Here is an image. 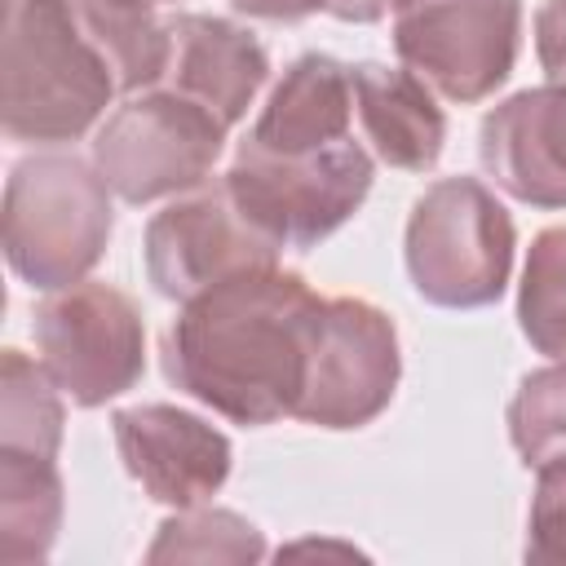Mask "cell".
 <instances>
[{
	"instance_id": "3957f363",
	"label": "cell",
	"mask_w": 566,
	"mask_h": 566,
	"mask_svg": "<svg viewBox=\"0 0 566 566\" xmlns=\"http://www.w3.org/2000/svg\"><path fill=\"white\" fill-rule=\"evenodd\" d=\"M97 164L66 150H35L4 181V256L35 292L80 283L106 252L115 212Z\"/></svg>"
},
{
	"instance_id": "44dd1931",
	"label": "cell",
	"mask_w": 566,
	"mask_h": 566,
	"mask_svg": "<svg viewBox=\"0 0 566 566\" xmlns=\"http://www.w3.org/2000/svg\"><path fill=\"white\" fill-rule=\"evenodd\" d=\"M509 442L526 469L566 455V363L522 376L509 402Z\"/></svg>"
},
{
	"instance_id": "8fae6325",
	"label": "cell",
	"mask_w": 566,
	"mask_h": 566,
	"mask_svg": "<svg viewBox=\"0 0 566 566\" xmlns=\"http://www.w3.org/2000/svg\"><path fill=\"white\" fill-rule=\"evenodd\" d=\"M115 451L128 478L168 509L208 504L230 478V438L172 402H137L111 416Z\"/></svg>"
},
{
	"instance_id": "603a6c76",
	"label": "cell",
	"mask_w": 566,
	"mask_h": 566,
	"mask_svg": "<svg viewBox=\"0 0 566 566\" xmlns=\"http://www.w3.org/2000/svg\"><path fill=\"white\" fill-rule=\"evenodd\" d=\"M535 57L553 84H566V0H544L535 13Z\"/></svg>"
},
{
	"instance_id": "30bf717a",
	"label": "cell",
	"mask_w": 566,
	"mask_h": 566,
	"mask_svg": "<svg viewBox=\"0 0 566 566\" xmlns=\"http://www.w3.org/2000/svg\"><path fill=\"white\" fill-rule=\"evenodd\" d=\"M142 256L155 292L181 305L243 270L279 265L283 248L265 239L217 181L155 212L142 234Z\"/></svg>"
},
{
	"instance_id": "7c38bea8",
	"label": "cell",
	"mask_w": 566,
	"mask_h": 566,
	"mask_svg": "<svg viewBox=\"0 0 566 566\" xmlns=\"http://www.w3.org/2000/svg\"><path fill=\"white\" fill-rule=\"evenodd\" d=\"M486 177L531 208H566V84H539L486 111L478 133Z\"/></svg>"
},
{
	"instance_id": "9c48e42d",
	"label": "cell",
	"mask_w": 566,
	"mask_h": 566,
	"mask_svg": "<svg viewBox=\"0 0 566 566\" xmlns=\"http://www.w3.org/2000/svg\"><path fill=\"white\" fill-rule=\"evenodd\" d=\"M402 354L394 318L363 296H323L296 420L318 429L371 424L398 389Z\"/></svg>"
},
{
	"instance_id": "d4e9b609",
	"label": "cell",
	"mask_w": 566,
	"mask_h": 566,
	"mask_svg": "<svg viewBox=\"0 0 566 566\" xmlns=\"http://www.w3.org/2000/svg\"><path fill=\"white\" fill-rule=\"evenodd\" d=\"M394 4L398 0H327V13L340 18V22L367 27V22H380L385 13H394Z\"/></svg>"
},
{
	"instance_id": "d6986e66",
	"label": "cell",
	"mask_w": 566,
	"mask_h": 566,
	"mask_svg": "<svg viewBox=\"0 0 566 566\" xmlns=\"http://www.w3.org/2000/svg\"><path fill=\"white\" fill-rule=\"evenodd\" d=\"M517 327L535 354L566 363V226L539 230L526 248Z\"/></svg>"
},
{
	"instance_id": "e0dca14e",
	"label": "cell",
	"mask_w": 566,
	"mask_h": 566,
	"mask_svg": "<svg viewBox=\"0 0 566 566\" xmlns=\"http://www.w3.org/2000/svg\"><path fill=\"white\" fill-rule=\"evenodd\" d=\"M80 27L106 57L119 97L155 88L168 62V18L155 13V0H71Z\"/></svg>"
},
{
	"instance_id": "7a4b0ae2",
	"label": "cell",
	"mask_w": 566,
	"mask_h": 566,
	"mask_svg": "<svg viewBox=\"0 0 566 566\" xmlns=\"http://www.w3.org/2000/svg\"><path fill=\"white\" fill-rule=\"evenodd\" d=\"M119 97L115 75L71 0H9L4 13V137L62 146L84 137Z\"/></svg>"
},
{
	"instance_id": "484cf974",
	"label": "cell",
	"mask_w": 566,
	"mask_h": 566,
	"mask_svg": "<svg viewBox=\"0 0 566 566\" xmlns=\"http://www.w3.org/2000/svg\"><path fill=\"white\" fill-rule=\"evenodd\" d=\"M155 4H172V0H155Z\"/></svg>"
},
{
	"instance_id": "ffe728a7",
	"label": "cell",
	"mask_w": 566,
	"mask_h": 566,
	"mask_svg": "<svg viewBox=\"0 0 566 566\" xmlns=\"http://www.w3.org/2000/svg\"><path fill=\"white\" fill-rule=\"evenodd\" d=\"M261 557H265L261 531L248 517L212 504L177 509L146 548V562H261Z\"/></svg>"
},
{
	"instance_id": "5bb4252c",
	"label": "cell",
	"mask_w": 566,
	"mask_h": 566,
	"mask_svg": "<svg viewBox=\"0 0 566 566\" xmlns=\"http://www.w3.org/2000/svg\"><path fill=\"white\" fill-rule=\"evenodd\" d=\"M354 124V66L332 53H301L270 88L248 146L274 155H310L349 142Z\"/></svg>"
},
{
	"instance_id": "8992f818",
	"label": "cell",
	"mask_w": 566,
	"mask_h": 566,
	"mask_svg": "<svg viewBox=\"0 0 566 566\" xmlns=\"http://www.w3.org/2000/svg\"><path fill=\"white\" fill-rule=\"evenodd\" d=\"M226 124L199 102L142 88L106 115L93 137V164L124 203H155L181 190H199L226 146Z\"/></svg>"
},
{
	"instance_id": "ac0fdd59",
	"label": "cell",
	"mask_w": 566,
	"mask_h": 566,
	"mask_svg": "<svg viewBox=\"0 0 566 566\" xmlns=\"http://www.w3.org/2000/svg\"><path fill=\"white\" fill-rule=\"evenodd\" d=\"M62 389L49 367L22 349H4L0 358V451L57 460L62 451Z\"/></svg>"
},
{
	"instance_id": "2e32d148",
	"label": "cell",
	"mask_w": 566,
	"mask_h": 566,
	"mask_svg": "<svg viewBox=\"0 0 566 566\" xmlns=\"http://www.w3.org/2000/svg\"><path fill=\"white\" fill-rule=\"evenodd\" d=\"M66 486L57 460L0 451V562H44L57 544Z\"/></svg>"
},
{
	"instance_id": "4fadbf2b",
	"label": "cell",
	"mask_w": 566,
	"mask_h": 566,
	"mask_svg": "<svg viewBox=\"0 0 566 566\" xmlns=\"http://www.w3.org/2000/svg\"><path fill=\"white\" fill-rule=\"evenodd\" d=\"M270 75L265 44L217 13H172L168 18V62L155 88L181 93L234 128Z\"/></svg>"
},
{
	"instance_id": "ba28073f",
	"label": "cell",
	"mask_w": 566,
	"mask_h": 566,
	"mask_svg": "<svg viewBox=\"0 0 566 566\" xmlns=\"http://www.w3.org/2000/svg\"><path fill=\"white\" fill-rule=\"evenodd\" d=\"M394 49L438 97L482 102L517 66L522 0H398Z\"/></svg>"
},
{
	"instance_id": "cb8c5ba5",
	"label": "cell",
	"mask_w": 566,
	"mask_h": 566,
	"mask_svg": "<svg viewBox=\"0 0 566 566\" xmlns=\"http://www.w3.org/2000/svg\"><path fill=\"white\" fill-rule=\"evenodd\" d=\"M239 13L248 18H265V22H301L310 13H327V0H230Z\"/></svg>"
},
{
	"instance_id": "9a60e30c",
	"label": "cell",
	"mask_w": 566,
	"mask_h": 566,
	"mask_svg": "<svg viewBox=\"0 0 566 566\" xmlns=\"http://www.w3.org/2000/svg\"><path fill=\"white\" fill-rule=\"evenodd\" d=\"M354 115L371 155L402 172H429L447 142V115L433 102V88L407 71L385 62L354 66Z\"/></svg>"
},
{
	"instance_id": "6da1fadb",
	"label": "cell",
	"mask_w": 566,
	"mask_h": 566,
	"mask_svg": "<svg viewBox=\"0 0 566 566\" xmlns=\"http://www.w3.org/2000/svg\"><path fill=\"white\" fill-rule=\"evenodd\" d=\"M323 296L283 265L243 270L190 301L164 332V376L234 424L296 416Z\"/></svg>"
},
{
	"instance_id": "52a82bcc",
	"label": "cell",
	"mask_w": 566,
	"mask_h": 566,
	"mask_svg": "<svg viewBox=\"0 0 566 566\" xmlns=\"http://www.w3.org/2000/svg\"><path fill=\"white\" fill-rule=\"evenodd\" d=\"M35 349L75 407L128 394L146 371V323L128 292L80 279L35 305Z\"/></svg>"
},
{
	"instance_id": "277c9868",
	"label": "cell",
	"mask_w": 566,
	"mask_h": 566,
	"mask_svg": "<svg viewBox=\"0 0 566 566\" xmlns=\"http://www.w3.org/2000/svg\"><path fill=\"white\" fill-rule=\"evenodd\" d=\"M513 248V217L478 177H442L411 203L402 256L411 287L429 305L482 310L500 301Z\"/></svg>"
},
{
	"instance_id": "7402d4cb",
	"label": "cell",
	"mask_w": 566,
	"mask_h": 566,
	"mask_svg": "<svg viewBox=\"0 0 566 566\" xmlns=\"http://www.w3.org/2000/svg\"><path fill=\"white\" fill-rule=\"evenodd\" d=\"M526 562L566 566V455L535 464V495L526 513Z\"/></svg>"
},
{
	"instance_id": "5b68a950",
	"label": "cell",
	"mask_w": 566,
	"mask_h": 566,
	"mask_svg": "<svg viewBox=\"0 0 566 566\" xmlns=\"http://www.w3.org/2000/svg\"><path fill=\"white\" fill-rule=\"evenodd\" d=\"M371 177L376 164L354 137L310 155H274L239 142L221 186L265 239L292 252H310L363 208Z\"/></svg>"
}]
</instances>
